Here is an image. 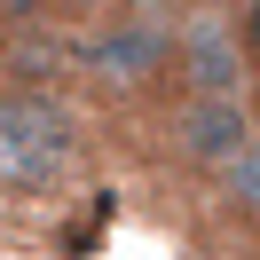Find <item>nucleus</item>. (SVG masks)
I'll return each instance as SVG.
<instances>
[{"instance_id": "obj_2", "label": "nucleus", "mask_w": 260, "mask_h": 260, "mask_svg": "<svg viewBox=\"0 0 260 260\" xmlns=\"http://www.w3.org/2000/svg\"><path fill=\"white\" fill-rule=\"evenodd\" d=\"M79 118L48 87H0V189L8 197H55L79 174Z\"/></svg>"}, {"instance_id": "obj_3", "label": "nucleus", "mask_w": 260, "mask_h": 260, "mask_svg": "<svg viewBox=\"0 0 260 260\" xmlns=\"http://www.w3.org/2000/svg\"><path fill=\"white\" fill-rule=\"evenodd\" d=\"M252 142H260V126H252V103L244 95H181L174 118H166V150L189 174H221Z\"/></svg>"}, {"instance_id": "obj_8", "label": "nucleus", "mask_w": 260, "mask_h": 260, "mask_svg": "<svg viewBox=\"0 0 260 260\" xmlns=\"http://www.w3.org/2000/svg\"><path fill=\"white\" fill-rule=\"evenodd\" d=\"M244 103H252V126H260V79H252V95H244Z\"/></svg>"}, {"instance_id": "obj_5", "label": "nucleus", "mask_w": 260, "mask_h": 260, "mask_svg": "<svg viewBox=\"0 0 260 260\" xmlns=\"http://www.w3.org/2000/svg\"><path fill=\"white\" fill-rule=\"evenodd\" d=\"M213 181H221V213L229 221H260V142L244 150L237 166H221Z\"/></svg>"}, {"instance_id": "obj_7", "label": "nucleus", "mask_w": 260, "mask_h": 260, "mask_svg": "<svg viewBox=\"0 0 260 260\" xmlns=\"http://www.w3.org/2000/svg\"><path fill=\"white\" fill-rule=\"evenodd\" d=\"M48 8H55V0H0V16H8V24H40Z\"/></svg>"}, {"instance_id": "obj_6", "label": "nucleus", "mask_w": 260, "mask_h": 260, "mask_svg": "<svg viewBox=\"0 0 260 260\" xmlns=\"http://www.w3.org/2000/svg\"><path fill=\"white\" fill-rule=\"evenodd\" d=\"M237 40H244V55H252V71H260V0L237 8Z\"/></svg>"}, {"instance_id": "obj_1", "label": "nucleus", "mask_w": 260, "mask_h": 260, "mask_svg": "<svg viewBox=\"0 0 260 260\" xmlns=\"http://www.w3.org/2000/svg\"><path fill=\"white\" fill-rule=\"evenodd\" d=\"M71 71L103 103H158L166 87H181V48L150 8H118L71 48Z\"/></svg>"}, {"instance_id": "obj_4", "label": "nucleus", "mask_w": 260, "mask_h": 260, "mask_svg": "<svg viewBox=\"0 0 260 260\" xmlns=\"http://www.w3.org/2000/svg\"><path fill=\"white\" fill-rule=\"evenodd\" d=\"M174 48H181V95H244L260 79L237 40V16H189L174 32Z\"/></svg>"}]
</instances>
